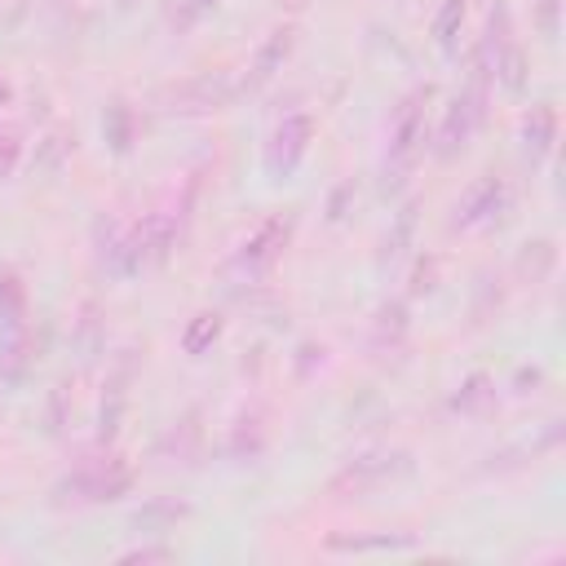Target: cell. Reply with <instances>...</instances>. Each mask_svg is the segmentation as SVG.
Masks as SVG:
<instances>
[{"label": "cell", "mask_w": 566, "mask_h": 566, "mask_svg": "<svg viewBox=\"0 0 566 566\" xmlns=\"http://www.w3.org/2000/svg\"><path fill=\"white\" fill-rule=\"evenodd\" d=\"M133 491V469L119 455H93L80 460L62 482H57V500L66 504H106Z\"/></svg>", "instance_id": "obj_2"}, {"label": "cell", "mask_w": 566, "mask_h": 566, "mask_svg": "<svg viewBox=\"0 0 566 566\" xmlns=\"http://www.w3.org/2000/svg\"><path fill=\"white\" fill-rule=\"evenodd\" d=\"M460 27H464V0H442L438 4V13H433V40H438V49H455V35H460Z\"/></svg>", "instance_id": "obj_25"}, {"label": "cell", "mask_w": 566, "mask_h": 566, "mask_svg": "<svg viewBox=\"0 0 566 566\" xmlns=\"http://www.w3.org/2000/svg\"><path fill=\"white\" fill-rule=\"evenodd\" d=\"M509 208V186L500 181V177H478L464 195H460V203H455V217H451V230H473V226H486V221H495L500 212Z\"/></svg>", "instance_id": "obj_7"}, {"label": "cell", "mask_w": 566, "mask_h": 566, "mask_svg": "<svg viewBox=\"0 0 566 566\" xmlns=\"http://www.w3.org/2000/svg\"><path fill=\"white\" fill-rule=\"evenodd\" d=\"M287 239H292V217H270V221H261V226L230 252L226 274L239 279V283H256V279H265V274L274 270V261L283 256Z\"/></svg>", "instance_id": "obj_3"}, {"label": "cell", "mask_w": 566, "mask_h": 566, "mask_svg": "<svg viewBox=\"0 0 566 566\" xmlns=\"http://www.w3.org/2000/svg\"><path fill=\"white\" fill-rule=\"evenodd\" d=\"M482 124V115L473 111V102L460 93L451 106H447V115H442V128H438V159H455L464 146H469V137H473V128Z\"/></svg>", "instance_id": "obj_10"}, {"label": "cell", "mask_w": 566, "mask_h": 566, "mask_svg": "<svg viewBox=\"0 0 566 566\" xmlns=\"http://www.w3.org/2000/svg\"><path fill=\"white\" fill-rule=\"evenodd\" d=\"M407 544H416V535H407V531H398V535H389V531H380V535H327L332 553H371V548H407Z\"/></svg>", "instance_id": "obj_23"}, {"label": "cell", "mask_w": 566, "mask_h": 566, "mask_svg": "<svg viewBox=\"0 0 566 566\" xmlns=\"http://www.w3.org/2000/svg\"><path fill=\"white\" fill-rule=\"evenodd\" d=\"M80 349H84V358H93L102 349V318H97L93 301L84 305V318H80Z\"/></svg>", "instance_id": "obj_27"}, {"label": "cell", "mask_w": 566, "mask_h": 566, "mask_svg": "<svg viewBox=\"0 0 566 566\" xmlns=\"http://www.w3.org/2000/svg\"><path fill=\"white\" fill-rule=\"evenodd\" d=\"M486 57H491V80H500L509 93H522L526 88V49L517 40L495 44Z\"/></svg>", "instance_id": "obj_16"}, {"label": "cell", "mask_w": 566, "mask_h": 566, "mask_svg": "<svg viewBox=\"0 0 566 566\" xmlns=\"http://www.w3.org/2000/svg\"><path fill=\"white\" fill-rule=\"evenodd\" d=\"M416 221H420V203L416 199H407L402 208H398V217H394V226H389V234H385V248H380V261H398L407 248H411V234H416Z\"/></svg>", "instance_id": "obj_22"}, {"label": "cell", "mask_w": 566, "mask_h": 566, "mask_svg": "<svg viewBox=\"0 0 566 566\" xmlns=\"http://www.w3.org/2000/svg\"><path fill=\"white\" fill-rule=\"evenodd\" d=\"M349 199H354V181H340V186L332 190V199H327V217H332V221H340V217H345V208H349Z\"/></svg>", "instance_id": "obj_33"}, {"label": "cell", "mask_w": 566, "mask_h": 566, "mask_svg": "<svg viewBox=\"0 0 566 566\" xmlns=\"http://www.w3.org/2000/svg\"><path fill=\"white\" fill-rule=\"evenodd\" d=\"M323 354H327L323 345H301V363H296V371H301V376H310V367H314V358L323 363Z\"/></svg>", "instance_id": "obj_35"}, {"label": "cell", "mask_w": 566, "mask_h": 566, "mask_svg": "<svg viewBox=\"0 0 566 566\" xmlns=\"http://www.w3.org/2000/svg\"><path fill=\"white\" fill-rule=\"evenodd\" d=\"M438 287V256H420L411 270V296H424Z\"/></svg>", "instance_id": "obj_29"}, {"label": "cell", "mask_w": 566, "mask_h": 566, "mask_svg": "<svg viewBox=\"0 0 566 566\" xmlns=\"http://www.w3.org/2000/svg\"><path fill=\"white\" fill-rule=\"evenodd\" d=\"M447 407H451L455 416H482V411H491V407H495V380L482 376V371H473L469 380H460V389L451 394Z\"/></svg>", "instance_id": "obj_18"}, {"label": "cell", "mask_w": 566, "mask_h": 566, "mask_svg": "<svg viewBox=\"0 0 566 566\" xmlns=\"http://www.w3.org/2000/svg\"><path fill=\"white\" fill-rule=\"evenodd\" d=\"M553 146H557V111H553L548 102H539V106H531V115L522 119V155H526L531 164H539V159L553 155Z\"/></svg>", "instance_id": "obj_12"}, {"label": "cell", "mask_w": 566, "mask_h": 566, "mask_svg": "<svg viewBox=\"0 0 566 566\" xmlns=\"http://www.w3.org/2000/svg\"><path fill=\"white\" fill-rule=\"evenodd\" d=\"M310 142H314V119H310L305 111L283 115V119L274 124V133H270L265 168H270L279 181H283V177H292V172L301 168V159L310 155Z\"/></svg>", "instance_id": "obj_6"}, {"label": "cell", "mask_w": 566, "mask_h": 566, "mask_svg": "<svg viewBox=\"0 0 566 566\" xmlns=\"http://www.w3.org/2000/svg\"><path fill=\"white\" fill-rule=\"evenodd\" d=\"M292 49H296V27H292V22H287V27H274V31L256 44V53H252V62H248V75L239 80V93L265 88V84L283 71V62L292 57Z\"/></svg>", "instance_id": "obj_8"}, {"label": "cell", "mask_w": 566, "mask_h": 566, "mask_svg": "<svg viewBox=\"0 0 566 566\" xmlns=\"http://www.w3.org/2000/svg\"><path fill=\"white\" fill-rule=\"evenodd\" d=\"M234 97H239V80L230 71H199L164 93V111L168 115H208V111H226Z\"/></svg>", "instance_id": "obj_5"}, {"label": "cell", "mask_w": 566, "mask_h": 566, "mask_svg": "<svg viewBox=\"0 0 566 566\" xmlns=\"http://www.w3.org/2000/svg\"><path fill=\"white\" fill-rule=\"evenodd\" d=\"M102 133H106L111 150L124 155V150L137 142V115H133V106H128V102H111L106 115H102Z\"/></svg>", "instance_id": "obj_21"}, {"label": "cell", "mask_w": 566, "mask_h": 566, "mask_svg": "<svg viewBox=\"0 0 566 566\" xmlns=\"http://www.w3.org/2000/svg\"><path fill=\"white\" fill-rule=\"evenodd\" d=\"M553 270H557V243H553V239H531V243L517 252V274H522V279L544 283Z\"/></svg>", "instance_id": "obj_20"}, {"label": "cell", "mask_w": 566, "mask_h": 566, "mask_svg": "<svg viewBox=\"0 0 566 566\" xmlns=\"http://www.w3.org/2000/svg\"><path fill=\"white\" fill-rule=\"evenodd\" d=\"M199 447H203V411L190 407V411H186L181 420H172L168 433L159 438V455H164V460H181V464H190V460L199 455Z\"/></svg>", "instance_id": "obj_11"}, {"label": "cell", "mask_w": 566, "mask_h": 566, "mask_svg": "<svg viewBox=\"0 0 566 566\" xmlns=\"http://www.w3.org/2000/svg\"><path fill=\"white\" fill-rule=\"evenodd\" d=\"M66 385H53V394H49V433H57L62 424H66Z\"/></svg>", "instance_id": "obj_32"}, {"label": "cell", "mask_w": 566, "mask_h": 566, "mask_svg": "<svg viewBox=\"0 0 566 566\" xmlns=\"http://www.w3.org/2000/svg\"><path fill=\"white\" fill-rule=\"evenodd\" d=\"M9 102H13V84L0 75V106H9Z\"/></svg>", "instance_id": "obj_36"}, {"label": "cell", "mask_w": 566, "mask_h": 566, "mask_svg": "<svg viewBox=\"0 0 566 566\" xmlns=\"http://www.w3.org/2000/svg\"><path fill=\"white\" fill-rule=\"evenodd\" d=\"M535 22L544 35H557L562 31V0H535Z\"/></svg>", "instance_id": "obj_31"}, {"label": "cell", "mask_w": 566, "mask_h": 566, "mask_svg": "<svg viewBox=\"0 0 566 566\" xmlns=\"http://www.w3.org/2000/svg\"><path fill=\"white\" fill-rule=\"evenodd\" d=\"M18 159H22V137L0 128V177H9L18 168Z\"/></svg>", "instance_id": "obj_30"}, {"label": "cell", "mask_w": 566, "mask_h": 566, "mask_svg": "<svg viewBox=\"0 0 566 566\" xmlns=\"http://www.w3.org/2000/svg\"><path fill=\"white\" fill-rule=\"evenodd\" d=\"M433 97V84H416L398 106H394V119H389V150H385V195H394L402 186V177L416 168L424 142H429V124H424V106Z\"/></svg>", "instance_id": "obj_1"}, {"label": "cell", "mask_w": 566, "mask_h": 566, "mask_svg": "<svg viewBox=\"0 0 566 566\" xmlns=\"http://www.w3.org/2000/svg\"><path fill=\"white\" fill-rule=\"evenodd\" d=\"M168 557H172L168 544H142V548H128L124 553V562H168Z\"/></svg>", "instance_id": "obj_34"}, {"label": "cell", "mask_w": 566, "mask_h": 566, "mask_svg": "<svg viewBox=\"0 0 566 566\" xmlns=\"http://www.w3.org/2000/svg\"><path fill=\"white\" fill-rule=\"evenodd\" d=\"M402 473H411V455L407 451H389V447L363 451L340 473H332L327 495L332 500H354V495H367V491H376V486H385V482H394Z\"/></svg>", "instance_id": "obj_4"}, {"label": "cell", "mask_w": 566, "mask_h": 566, "mask_svg": "<svg viewBox=\"0 0 566 566\" xmlns=\"http://www.w3.org/2000/svg\"><path fill=\"white\" fill-rule=\"evenodd\" d=\"M190 513V504L186 500H172V495H155V500H146L137 513H133V531H142V535H164V531H172L181 517Z\"/></svg>", "instance_id": "obj_14"}, {"label": "cell", "mask_w": 566, "mask_h": 566, "mask_svg": "<svg viewBox=\"0 0 566 566\" xmlns=\"http://www.w3.org/2000/svg\"><path fill=\"white\" fill-rule=\"evenodd\" d=\"M22 318H27V287H22L18 270L0 265V332L22 327Z\"/></svg>", "instance_id": "obj_19"}, {"label": "cell", "mask_w": 566, "mask_h": 566, "mask_svg": "<svg viewBox=\"0 0 566 566\" xmlns=\"http://www.w3.org/2000/svg\"><path fill=\"white\" fill-rule=\"evenodd\" d=\"M221 0H177V9H172V27L177 31H186V27H195L208 9H217Z\"/></svg>", "instance_id": "obj_28"}, {"label": "cell", "mask_w": 566, "mask_h": 566, "mask_svg": "<svg viewBox=\"0 0 566 566\" xmlns=\"http://www.w3.org/2000/svg\"><path fill=\"white\" fill-rule=\"evenodd\" d=\"M31 363H35V340H31L27 323H22V327H9V332H0V380H4V385H18V380H27Z\"/></svg>", "instance_id": "obj_13"}, {"label": "cell", "mask_w": 566, "mask_h": 566, "mask_svg": "<svg viewBox=\"0 0 566 566\" xmlns=\"http://www.w3.org/2000/svg\"><path fill=\"white\" fill-rule=\"evenodd\" d=\"M217 336H221V314H217V310H199V314L186 323V332H181V349L199 358L203 349H212Z\"/></svg>", "instance_id": "obj_24"}, {"label": "cell", "mask_w": 566, "mask_h": 566, "mask_svg": "<svg viewBox=\"0 0 566 566\" xmlns=\"http://www.w3.org/2000/svg\"><path fill=\"white\" fill-rule=\"evenodd\" d=\"M71 146H75V137H71L66 128L49 133V137L40 142V159H35V168H57V164H62V155H71Z\"/></svg>", "instance_id": "obj_26"}, {"label": "cell", "mask_w": 566, "mask_h": 566, "mask_svg": "<svg viewBox=\"0 0 566 566\" xmlns=\"http://www.w3.org/2000/svg\"><path fill=\"white\" fill-rule=\"evenodd\" d=\"M133 376H137V358H133V349H124V354L111 363V371H106V389H102V411H97V438H102V442H111V438L119 433V420H124V407H128V385H133Z\"/></svg>", "instance_id": "obj_9"}, {"label": "cell", "mask_w": 566, "mask_h": 566, "mask_svg": "<svg viewBox=\"0 0 566 566\" xmlns=\"http://www.w3.org/2000/svg\"><path fill=\"white\" fill-rule=\"evenodd\" d=\"M128 4H137V0H119V9H128Z\"/></svg>", "instance_id": "obj_37"}, {"label": "cell", "mask_w": 566, "mask_h": 566, "mask_svg": "<svg viewBox=\"0 0 566 566\" xmlns=\"http://www.w3.org/2000/svg\"><path fill=\"white\" fill-rule=\"evenodd\" d=\"M265 442H270V433H265L261 416H256V411H243V416L230 424L226 455H230V460H239V464H248V460H256V455L265 451Z\"/></svg>", "instance_id": "obj_15"}, {"label": "cell", "mask_w": 566, "mask_h": 566, "mask_svg": "<svg viewBox=\"0 0 566 566\" xmlns=\"http://www.w3.org/2000/svg\"><path fill=\"white\" fill-rule=\"evenodd\" d=\"M407 301H385L380 310H376V323H371V345L376 349H398L402 340H407Z\"/></svg>", "instance_id": "obj_17"}]
</instances>
